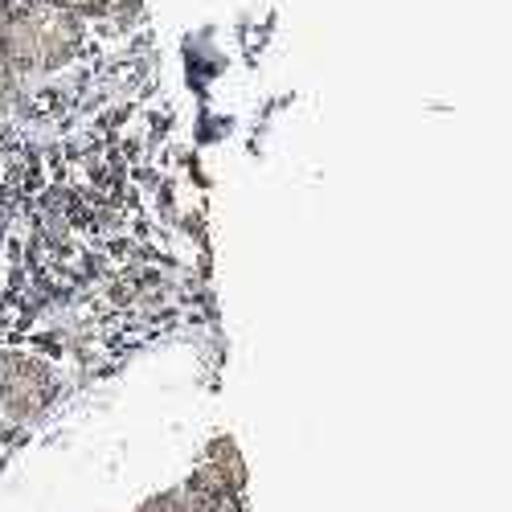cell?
Listing matches in <instances>:
<instances>
[{
    "instance_id": "obj_1",
    "label": "cell",
    "mask_w": 512,
    "mask_h": 512,
    "mask_svg": "<svg viewBox=\"0 0 512 512\" xmlns=\"http://www.w3.org/2000/svg\"><path fill=\"white\" fill-rule=\"evenodd\" d=\"M87 21H78L54 0H21L0 21V62L17 78L54 74L78 58Z\"/></svg>"
},
{
    "instance_id": "obj_2",
    "label": "cell",
    "mask_w": 512,
    "mask_h": 512,
    "mask_svg": "<svg viewBox=\"0 0 512 512\" xmlns=\"http://www.w3.org/2000/svg\"><path fill=\"white\" fill-rule=\"evenodd\" d=\"M58 398V369L29 353H0V414L9 422H33Z\"/></svg>"
},
{
    "instance_id": "obj_3",
    "label": "cell",
    "mask_w": 512,
    "mask_h": 512,
    "mask_svg": "<svg viewBox=\"0 0 512 512\" xmlns=\"http://www.w3.org/2000/svg\"><path fill=\"white\" fill-rule=\"evenodd\" d=\"M54 5H62L66 13H74L78 21H99L115 9V0H54Z\"/></svg>"
},
{
    "instance_id": "obj_4",
    "label": "cell",
    "mask_w": 512,
    "mask_h": 512,
    "mask_svg": "<svg viewBox=\"0 0 512 512\" xmlns=\"http://www.w3.org/2000/svg\"><path fill=\"white\" fill-rule=\"evenodd\" d=\"M17 91H21V78L5 62H0V119H5L17 107Z\"/></svg>"
},
{
    "instance_id": "obj_5",
    "label": "cell",
    "mask_w": 512,
    "mask_h": 512,
    "mask_svg": "<svg viewBox=\"0 0 512 512\" xmlns=\"http://www.w3.org/2000/svg\"><path fill=\"white\" fill-rule=\"evenodd\" d=\"M13 9V0H0V21H5V13Z\"/></svg>"
}]
</instances>
